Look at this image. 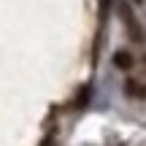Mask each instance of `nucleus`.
Listing matches in <instances>:
<instances>
[{
  "instance_id": "2",
  "label": "nucleus",
  "mask_w": 146,
  "mask_h": 146,
  "mask_svg": "<svg viewBox=\"0 0 146 146\" xmlns=\"http://www.w3.org/2000/svg\"><path fill=\"white\" fill-rule=\"evenodd\" d=\"M114 65L119 70H130L133 68V54L130 52H114Z\"/></svg>"
},
{
  "instance_id": "1",
  "label": "nucleus",
  "mask_w": 146,
  "mask_h": 146,
  "mask_svg": "<svg viewBox=\"0 0 146 146\" xmlns=\"http://www.w3.org/2000/svg\"><path fill=\"white\" fill-rule=\"evenodd\" d=\"M122 16H125V25H127V33H130V38H133L135 43H141V41H143V35H141V30H138V22H135L133 11L127 8L125 3H122Z\"/></svg>"
},
{
  "instance_id": "3",
  "label": "nucleus",
  "mask_w": 146,
  "mask_h": 146,
  "mask_svg": "<svg viewBox=\"0 0 146 146\" xmlns=\"http://www.w3.org/2000/svg\"><path fill=\"white\" fill-rule=\"evenodd\" d=\"M125 92L130 95V98H146V87H141L138 81H127L125 84Z\"/></svg>"
}]
</instances>
